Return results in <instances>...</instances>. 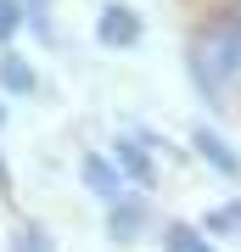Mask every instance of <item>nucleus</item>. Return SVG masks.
<instances>
[{
    "label": "nucleus",
    "mask_w": 241,
    "mask_h": 252,
    "mask_svg": "<svg viewBox=\"0 0 241 252\" xmlns=\"http://www.w3.org/2000/svg\"><path fill=\"white\" fill-rule=\"evenodd\" d=\"M0 118H6V107H0Z\"/></svg>",
    "instance_id": "nucleus-12"
},
{
    "label": "nucleus",
    "mask_w": 241,
    "mask_h": 252,
    "mask_svg": "<svg viewBox=\"0 0 241 252\" xmlns=\"http://www.w3.org/2000/svg\"><path fill=\"white\" fill-rule=\"evenodd\" d=\"M207 230H224V235H241V202H224L207 213Z\"/></svg>",
    "instance_id": "nucleus-9"
},
{
    "label": "nucleus",
    "mask_w": 241,
    "mask_h": 252,
    "mask_svg": "<svg viewBox=\"0 0 241 252\" xmlns=\"http://www.w3.org/2000/svg\"><path fill=\"white\" fill-rule=\"evenodd\" d=\"M197 152H202L207 162H213L219 174H230V180H236V174H241V157H236L230 146H224V140L213 135V129H197Z\"/></svg>",
    "instance_id": "nucleus-4"
},
{
    "label": "nucleus",
    "mask_w": 241,
    "mask_h": 252,
    "mask_svg": "<svg viewBox=\"0 0 241 252\" xmlns=\"http://www.w3.org/2000/svg\"><path fill=\"white\" fill-rule=\"evenodd\" d=\"M0 84H6L11 95H28V90H34V67H28L23 56L6 51V56H0Z\"/></svg>",
    "instance_id": "nucleus-6"
},
{
    "label": "nucleus",
    "mask_w": 241,
    "mask_h": 252,
    "mask_svg": "<svg viewBox=\"0 0 241 252\" xmlns=\"http://www.w3.org/2000/svg\"><path fill=\"white\" fill-rule=\"evenodd\" d=\"M96 34H101V45H135L140 39V17L129 6H107L101 23H96Z\"/></svg>",
    "instance_id": "nucleus-2"
},
{
    "label": "nucleus",
    "mask_w": 241,
    "mask_h": 252,
    "mask_svg": "<svg viewBox=\"0 0 241 252\" xmlns=\"http://www.w3.org/2000/svg\"><path fill=\"white\" fill-rule=\"evenodd\" d=\"M118 162H124V174H129V180H140V185H152V180H157L152 157H146L135 140H118Z\"/></svg>",
    "instance_id": "nucleus-7"
},
{
    "label": "nucleus",
    "mask_w": 241,
    "mask_h": 252,
    "mask_svg": "<svg viewBox=\"0 0 241 252\" xmlns=\"http://www.w3.org/2000/svg\"><path fill=\"white\" fill-rule=\"evenodd\" d=\"M84 185L96 190L101 202H118V168H112L107 157H96V152L84 157Z\"/></svg>",
    "instance_id": "nucleus-3"
},
{
    "label": "nucleus",
    "mask_w": 241,
    "mask_h": 252,
    "mask_svg": "<svg viewBox=\"0 0 241 252\" xmlns=\"http://www.w3.org/2000/svg\"><path fill=\"white\" fill-rule=\"evenodd\" d=\"M191 73L207 95H241V11H219L197 28Z\"/></svg>",
    "instance_id": "nucleus-1"
},
{
    "label": "nucleus",
    "mask_w": 241,
    "mask_h": 252,
    "mask_svg": "<svg viewBox=\"0 0 241 252\" xmlns=\"http://www.w3.org/2000/svg\"><path fill=\"white\" fill-rule=\"evenodd\" d=\"M146 224V207H140V196H118L112 202V241H129L135 230Z\"/></svg>",
    "instance_id": "nucleus-5"
},
{
    "label": "nucleus",
    "mask_w": 241,
    "mask_h": 252,
    "mask_svg": "<svg viewBox=\"0 0 241 252\" xmlns=\"http://www.w3.org/2000/svg\"><path fill=\"white\" fill-rule=\"evenodd\" d=\"M163 247H169V252H213V247H207V241H202L197 230H185V224H169V235H163Z\"/></svg>",
    "instance_id": "nucleus-8"
},
{
    "label": "nucleus",
    "mask_w": 241,
    "mask_h": 252,
    "mask_svg": "<svg viewBox=\"0 0 241 252\" xmlns=\"http://www.w3.org/2000/svg\"><path fill=\"white\" fill-rule=\"evenodd\" d=\"M17 252H39V230H23V241H17Z\"/></svg>",
    "instance_id": "nucleus-11"
},
{
    "label": "nucleus",
    "mask_w": 241,
    "mask_h": 252,
    "mask_svg": "<svg viewBox=\"0 0 241 252\" xmlns=\"http://www.w3.org/2000/svg\"><path fill=\"white\" fill-rule=\"evenodd\" d=\"M17 28H23V6L17 0H0V39H11Z\"/></svg>",
    "instance_id": "nucleus-10"
}]
</instances>
